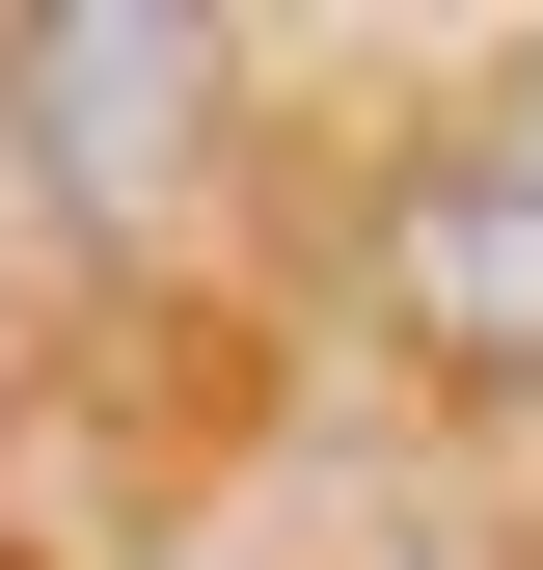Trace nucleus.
<instances>
[{
	"mask_svg": "<svg viewBox=\"0 0 543 570\" xmlns=\"http://www.w3.org/2000/svg\"><path fill=\"white\" fill-rule=\"evenodd\" d=\"M0 136H28L55 218H164L190 136H218V28L190 0H55V28H0Z\"/></svg>",
	"mask_w": 543,
	"mask_h": 570,
	"instance_id": "nucleus-1",
	"label": "nucleus"
},
{
	"mask_svg": "<svg viewBox=\"0 0 543 570\" xmlns=\"http://www.w3.org/2000/svg\"><path fill=\"white\" fill-rule=\"evenodd\" d=\"M381 299H407L435 381H543V190L435 136V164H407V218H381Z\"/></svg>",
	"mask_w": 543,
	"mask_h": 570,
	"instance_id": "nucleus-2",
	"label": "nucleus"
},
{
	"mask_svg": "<svg viewBox=\"0 0 543 570\" xmlns=\"http://www.w3.org/2000/svg\"><path fill=\"white\" fill-rule=\"evenodd\" d=\"M462 164H516V190H543V28H516V82L462 109Z\"/></svg>",
	"mask_w": 543,
	"mask_h": 570,
	"instance_id": "nucleus-3",
	"label": "nucleus"
}]
</instances>
